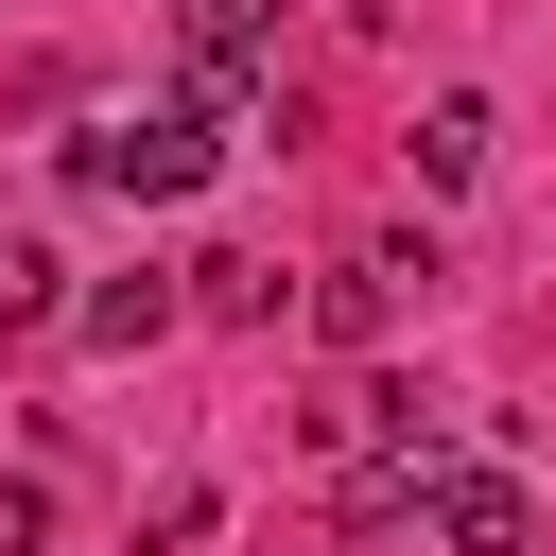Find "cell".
Instances as JSON below:
<instances>
[{"mask_svg":"<svg viewBox=\"0 0 556 556\" xmlns=\"http://www.w3.org/2000/svg\"><path fill=\"white\" fill-rule=\"evenodd\" d=\"M70 174H104V191H208V174H226V104H156V122H87V139H70Z\"/></svg>","mask_w":556,"mask_h":556,"instance_id":"6da1fadb","label":"cell"},{"mask_svg":"<svg viewBox=\"0 0 556 556\" xmlns=\"http://www.w3.org/2000/svg\"><path fill=\"white\" fill-rule=\"evenodd\" d=\"M52 295H70V261H52V243H35V226H0V330H35V313H52Z\"/></svg>","mask_w":556,"mask_h":556,"instance_id":"52a82bcc","label":"cell"},{"mask_svg":"<svg viewBox=\"0 0 556 556\" xmlns=\"http://www.w3.org/2000/svg\"><path fill=\"white\" fill-rule=\"evenodd\" d=\"M174 278H191V261H174ZM174 278H156V261H139V278H104V295H70V330H87V348H156V330H174V313H191V295H174Z\"/></svg>","mask_w":556,"mask_h":556,"instance_id":"5b68a950","label":"cell"},{"mask_svg":"<svg viewBox=\"0 0 556 556\" xmlns=\"http://www.w3.org/2000/svg\"><path fill=\"white\" fill-rule=\"evenodd\" d=\"M400 278H434V261H417V243H382V261L313 278V330H330V348H382V330H400Z\"/></svg>","mask_w":556,"mask_h":556,"instance_id":"277c9868","label":"cell"},{"mask_svg":"<svg viewBox=\"0 0 556 556\" xmlns=\"http://www.w3.org/2000/svg\"><path fill=\"white\" fill-rule=\"evenodd\" d=\"M434 539H452V556H521V539H539L521 469H504V452H434Z\"/></svg>","mask_w":556,"mask_h":556,"instance_id":"7a4b0ae2","label":"cell"},{"mask_svg":"<svg viewBox=\"0 0 556 556\" xmlns=\"http://www.w3.org/2000/svg\"><path fill=\"white\" fill-rule=\"evenodd\" d=\"M174 35H191V104H243L278 52V0H174Z\"/></svg>","mask_w":556,"mask_h":556,"instance_id":"3957f363","label":"cell"},{"mask_svg":"<svg viewBox=\"0 0 556 556\" xmlns=\"http://www.w3.org/2000/svg\"><path fill=\"white\" fill-rule=\"evenodd\" d=\"M417 174H434V191H469V174H486V104H469V87H434V104H417Z\"/></svg>","mask_w":556,"mask_h":556,"instance_id":"8992f818","label":"cell"}]
</instances>
